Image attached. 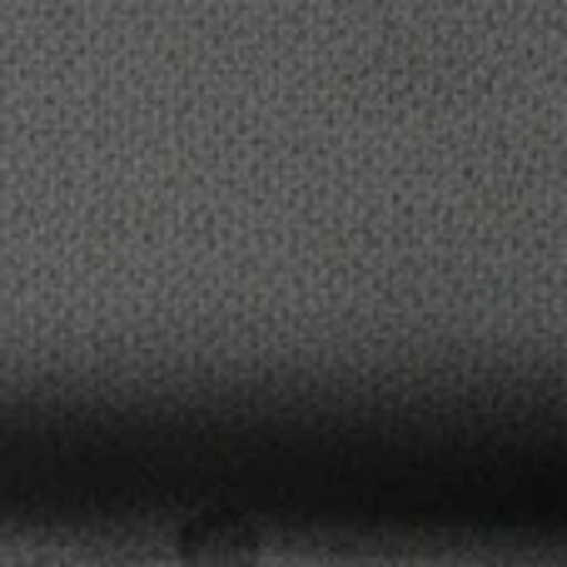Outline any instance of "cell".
Here are the masks:
<instances>
[]
</instances>
